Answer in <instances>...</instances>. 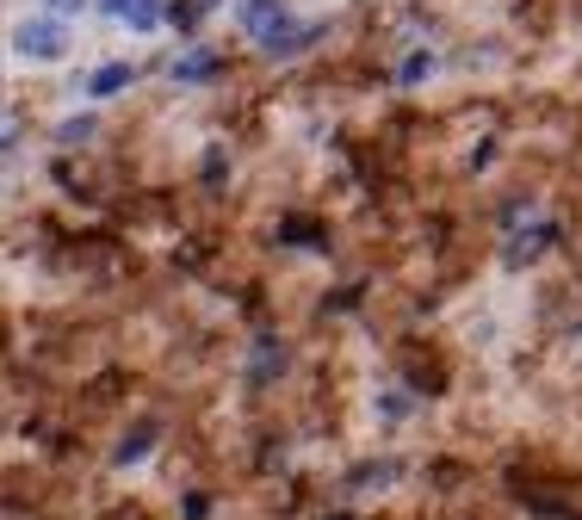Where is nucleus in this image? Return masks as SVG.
Here are the masks:
<instances>
[{"instance_id": "nucleus-1", "label": "nucleus", "mask_w": 582, "mask_h": 520, "mask_svg": "<svg viewBox=\"0 0 582 520\" xmlns=\"http://www.w3.org/2000/svg\"><path fill=\"white\" fill-rule=\"evenodd\" d=\"M242 32H248L261 50H273V56H292V50H304L316 38V25L310 32H292L285 0H242Z\"/></svg>"}, {"instance_id": "nucleus-2", "label": "nucleus", "mask_w": 582, "mask_h": 520, "mask_svg": "<svg viewBox=\"0 0 582 520\" xmlns=\"http://www.w3.org/2000/svg\"><path fill=\"white\" fill-rule=\"evenodd\" d=\"M13 50L19 56H32V63H56V56L68 50V25L63 19H25V25L13 32Z\"/></svg>"}, {"instance_id": "nucleus-3", "label": "nucleus", "mask_w": 582, "mask_h": 520, "mask_svg": "<svg viewBox=\"0 0 582 520\" xmlns=\"http://www.w3.org/2000/svg\"><path fill=\"white\" fill-rule=\"evenodd\" d=\"M173 0H99V13L118 19V25H130V32H149V25H161L168 19Z\"/></svg>"}, {"instance_id": "nucleus-4", "label": "nucleus", "mask_w": 582, "mask_h": 520, "mask_svg": "<svg viewBox=\"0 0 582 520\" xmlns=\"http://www.w3.org/2000/svg\"><path fill=\"white\" fill-rule=\"evenodd\" d=\"M125 87H130V63H106L87 75V94L94 99H112V94H125Z\"/></svg>"}, {"instance_id": "nucleus-5", "label": "nucleus", "mask_w": 582, "mask_h": 520, "mask_svg": "<svg viewBox=\"0 0 582 520\" xmlns=\"http://www.w3.org/2000/svg\"><path fill=\"white\" fill-rule=\"evenodd\" d=\"M168 75L173 81H211V75H218V56H211V50H192V56H180Z\"/></svg>"}, {"instance_id": "nucleus-6", "label": "nucleus", "mask_w": 582, "mask_h": 520, "mask_svg": "<svg viewBox=\"0 0 582 520\" xmlns=\"http://www.w3.org/2000/svg\"><path fill=\"white\" fill-rule=\"evenodd\" d=\"M427 68H434V56H427V50H415L410 63L396 68V81H403V87H415V81H422V75H427Z\"/></svg>"}, {"instance_id": "nucleus-7", "label": "nucleus", "mask_w": 582, "mask_h": 520, "mask_svg": "<svg viewBox=\"0 0 582 520\" xmlns=\"http://www.w3.org/2000/svg\"><path fill=\"white\" fill-rule=\"evenodd\" d=\"M81 137H94V118H68L63 125V142H81Z\"/></svg>"}, {"instance_id": "nucleus-8", "label": "nucleus", "mask_w": 582, "mask_h": 520, "mask_svg": "<svg viewBox=\"0 0 582 520\" xmlns=\"http://www.w3.org/2000/svg\"><path fill=\"white\" fill-rule=\"evenodd\" d=\"M87 0H50V13H81Z\"/></svg>"}, {"instance_id": "nucleus-9", "label": "nucleus", "mask_w": 582, "mask_h": 520, "mask_svg": "<svg viewBox=\"0 0 582 520\" xmlns=\"http://www.w3.org/2000/svg\"><path fill=\"white\" fill-rule=\"evenodd\" d=\"M199 7H218V0H199Z\"/></svg>"}]
</instances>
